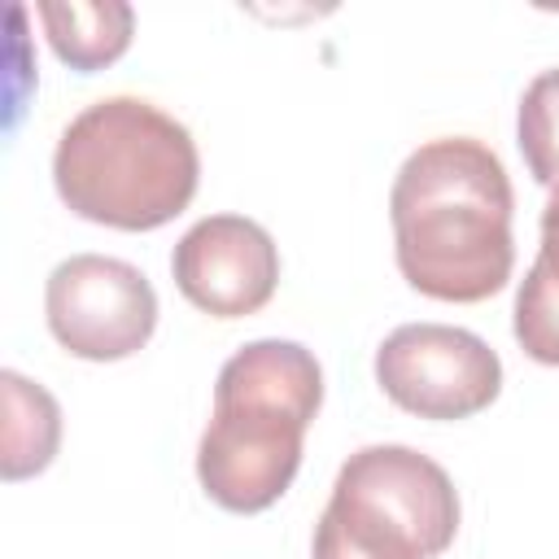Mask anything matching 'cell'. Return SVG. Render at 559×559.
<instances>
[{"label": "cell", "instance_id": "obj_1", "mask_svg": "<svg viewBox=\"0 0 559 559\" xmlns=\"http://www.w3.org/2000/svg\"><path fill=\"white\" fill-rule=\"evenodd\" d=\"M515 192L502 157L472 135L419 144L393 175L389 223L402 280L437 301H485L511 280Z\"/></svg>", "mask_w": 559, "mask_h": 559}, {"label": "cell", "instance_id": "obj_2", "mask_svg": "<svg viewBox=\"0 0 559 559\" xmlns=\"http://www.w3.org/2000/svg\"><path fill=\"white\" fill-rule=\"evenodd\" d=\"M323 402V367L301 341L240 345L214 380V411L197 445L201 489L236 515L266 511L301 467V441Z\"/></svg>", "mask_w": 559, "mask_h": 559}, {"label": "cell", "instance_id": "obj_3", "mask_svg": "<svg viewBox=\"0 0 559 559\" xmlns=\"http://www.w3.org/2000/svg\"><path fill=\"white\" fill-rule=\"evenodd\" d=\"M201 157L192 131L144 96H100L79 109L57 148V197L87 223L153 231L197 197Z\"/></svg>", "mask_w": 559, "mask_h": 559}, {"label": "cell", "instance_id": "obj_4", "mask_svg": "<svg viewBox=\"0 0 559 559\" xmlns=\"http://www.w3.org/2000/svg\"><path fill=\"white\" fill-rule=\"evenodd\" d=\"M459 533L445 467L411 445L354 450L314 524V559H437Z\"/></svg>", "mask_w": 559, "mask_h": 559}, {"label": "cell", "instance_id": "obj_5", "mask_svg": "<svg viewBox=\"0 0 559 559\" xmlns=\"http://www.w3.org/2000/svg\"><path fill=\"white\" fill-rule=\"evenodd\" d=\"M44 314L57 345L87 362H118L148 345L157 293L148 275L109 253H70L44 284Z\"/></svg>", "mask_w": 559, "mask_h": 559}, {"label": "cell", "instance_id": "obj_6", "mask_svg": "<svg viewBox=\"0 0 559 559\" xmlns=\"http://www.w3.org/2000/svg\"><path fill=\"white\" fill-rule=\"evenodd\" d=\"M376 384L419 419H467L502 389V358L467 328L402 323L376 349Z\"/></svg>", "mask_w": 559, "mask_h": 559}, {"label": "cell", "instance_id": "obj_7", "mask_svg": "<svg viewBox=\"0 0 559 559\" xmlns=\"http://www.w3.org/2000/svg\"><path fill=\"white\" fill-rule=\"evenodd\" d=\"M175 288L214 319L262 310L280 284V249L271 231L245 214L197 218L170 253Z\"/></svg>", "mask_w": 559, "mask_h": 559}, {"label": "cell", "instance_id": "obj_8", "mask_svg": "<svg viewBox=\"0 0 559 559\" xmlns=\"http://www.w3.org/2000/svg\"><path fill=\"white\" fill-rule=\"evenodd\" d=\"M35 13L52 52L83 74L118 61L135 35V9L127 0H39Z\"/></svg>", "mask_w": 559, "mask_h": 559}, {"label": "cell", "instance_id": "obj_9", "mask_svg": "<svg viewBox=\"0 0 559 559\" xmlns=\"http://www.w3.org/2000/svg\"><path fill=\"white\" fill-rule=\"evenodd\" d=\"M511 332L533 362L559 367V188H550L542 205V245L520 280Z\"/></svg>", "mask_w": 559, "mask_h": 559}, {"label": "cell", "instance_id": "obj_10", "mask_svg": "<svg viewBox=\"0 0 559 559\" xmlns=\"http://www.w3.org/2000/svg\"><path fill=\"white\" fill-rule=\"evenodd\" d=\"M4 384V454H0V472L4 480H26L35 472H44L61 445V406L57 397L26 380L22 371L4 367L0 371Z\"/></svg>", "mask_w": 559, "mask_h": 559}, {"label": "cell", "instance_id": "obj_11", "mask_svg": "<svg viewBox=\"0 0 559 559\" xmlns=\"http://www.w3.org/2000/svg\"><path fill=\"white\" fill-rule=\"evenodd\" d=\"M515 144L542 188H559V66L528 79L515 114Z\"/></svg>", "mask_w": 559, "mask_h": 559}]
</instances>
